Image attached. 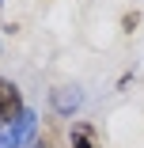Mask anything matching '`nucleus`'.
<instances>
[{"mask_svg": "<svg viewBox=\"0 0 144 148\" xmlns=\"http://www.w3.org/2000/svg\"><path fill=\"white\" fill-rule=\"evenodd\" d=\"M23 110H27V103H23L19 84H12V80L0 76V125H4V122H15Z\"/></svg>", "mask_w": 144, "mask_h": 148, "instance_id": "obj_3", "label": "nucleus"}, {"mask_svg": "<svg viewBox=\"0 0 144 148\" xmlns=\"http://www.w3.org/2000/svg\"><path fill=\"white\" fill-rule=\"evenodd\" d=\"M49 106H53V114L72 118V114L83 106V91H80L76 84H61V87H53V91H49Z\"/></svg>", "mask_w": 144, "mask_h": 148, "instance_id": "obj_2", "label": "nucleus"}, {"mask_svg": "<svg viewBox=\"0 0 144 148\" xmlns=\"http://www.w3.org/2000/svg\"><path fill=\"white\" fill-rule=\"evenodd\" d=\"M31 148H46V144H38V140H34V144H31Z\"/></svg>", "mask_w": 144, "mask_h": 148, "instance_id": "obj_6", "label": "nucleus"}, {"mask_svg": "<svg viewBox=\"0 0 144 148\" xmlns=\"http://www.w3.org/2000/svg\"><path fill=\"white\" fill-rule=\"evenodd\" d=\"M72 148H99V144L91 140V129H87V125L72 129Z\"/></svg>", "mask_w": 144, "mask_h": 148, "instance_id": "obj_4", "label": "nucleus"}, {"mask_svg": "<svg viewBox=\"0 0 144 148\" xmlns=\"http://www.w3.org/2000/svg\"><path fill=\"white\" fill-rule=\"evenodd\" d=\"M136 23H140V15H136V12H125V15H121V27H125V31H133Z\"/></svg>", "mask_w": 144, "mask_h": 148, "instance_id": "obj_5", "label": "nucleus"}, {"mask_svg": "<svg viewBox=\"0 0 144 148\" xmlns=\"http://www.w3.org/2000/svg\"><path fill=\"white\" fill-rule=\"evenodd\" d=\"M38 137V114L27 106L15 122H4L0 125V148H31Z\"/></svg>", "mask_w": 144, "mask_h": 148, "instance_id": "obj_1", "label": "nucleus"}]
</instances>
